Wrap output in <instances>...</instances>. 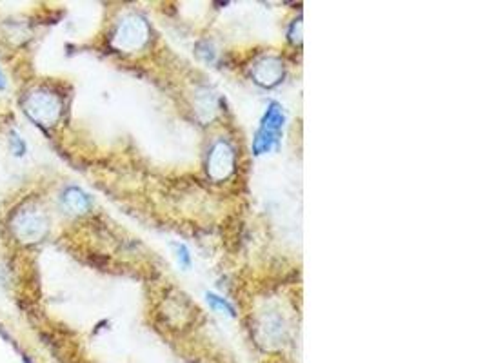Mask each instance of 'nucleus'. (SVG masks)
I'll use <instances>...</instances> for the list:
<instances>
[{
  "instance_id": "f257e3e1",
  "label": "nucleus",
  "mask_w": 485,
  "mask_h": 363,
  "mask_svg": "<svg viewBox=\"0 0 485 363\" xmlns=\"http://www.w3.org/2000/svg\"><path fill=\"white\" fill-rule=\"evenodd\" d=\"M59 104L53 97H49L48 93H37L31 95L28 99V106H26V113L30 115L33 120H37L42 126H49L55 118L59 117Z\"/></svg>"
},
{
  "instance_id": "f03ea898",
  "label": "nucleus",
  "mask_w": 485,
  "mask_h": 363,
  "mask_svg": "<svg viewBox=\"0 0 485 363\" xmlns=\"http://www.w3.org/2000/svg\"><path fill=\"white\" fill-rule=\"evenodd\" d=\"M282 122H284V117L280 115L278 108H276V106H273V108L269 109L267 117H265L264 126H262V131H260L258 140H256V144H255L256 151L258 153L267 151V149L271 148V144L276 142L280 128H282Z\"/></svg>"
},
{
  "instance_id": "7ed1b4c3",
  "label": "nucleus",
  "mask_w": 485,
  "mask_h": 363,
  "mask_svg": "<svg viewBox=\"0 0 485 363\" xmlns=\"http://www.w3.org/2000/svg\"><path fill=\"white\" fill-rule=\"evenodd\" d=\"M17 233L24 242H37L44 235V224L40 218H37L35 213L20 215L19 222H17Z\"/></svg>"
},
{
  "instance_id": "20e7f679",
  "label": "nucleus",
  "mask_w": 485,
  "mask_h": 363,
  "mask_svg": "<svg viewBox=\"0 0 485 363\" xmlns=\"http://www.w3.org/2000/svg\"><path fill=\"white\" fill-rule=\"evenodd\" d=\"M64 202L71 211H86L89 206L88 197L82 191H79V189H69L64 195Z\"/></svg>"
},
{
  "instance_id": "39448f33",
  "label": "nucleus",
  "mask_w": 485,
  "mask_h": 363,
  "mask_svg": "<svg viewBox=\"0 0 485 363\" xmlns=\"http://www.w3.org/2000/svg\"><path fill=\"white\" fill-rule=\"evenodd\" d=\"M207 302H209V304L213 305L216 311H220V313H226V314H229V316H233V307H231L227 302H224L222 298H218V296L207 295Z\"/></svg>"
},
{
  "instance_id": "423d86ee",
  "label": "nucleus",
  "mask_w": 485,
  "mask_h": 363,
  "mask_svg": "<svg viewBox=\"0 0 485 363\" xmlns=\"http://www.w3.org/2000/svg\"><path fill=\"white\" fill-rule=\"evenodd\" d=\"M11 149L15 151V155H19V157H22L26 153V146H24V142L20 140V137L19 135H11Z\"/></svg>"
},
{
  "instance_id": "0eeeda50",
  "label": "nucleus",
  "mask_w": 485,
  "mask_h": 363,
  "mask_svg": "<svg viewBox=\"0 0 485 363\" xmlns=\"http://www.w3.org/2000/svg\"><path fill=\"white\" fill-rule=\"evenodd\" d=\"M177 247V253H178V260H182V265L184 267H187L189 265V256H187V251L184 246H175Z\"/></svg>"
},
{
  "instance_id": "6e6552de",
  "label": "nucleus",
  "mask_w": 485,
  "mask_h": 363,
  "mask_svg": "<svg viewBox=\"0 0 485 363\" xmlns=\"http://www.w3.org/2000/svg\"><path fill=\"white\" fill-rule=\"evenodd\" d=\"M0 89H6V77L2 75V71H0Z\"/></svg>"
}]
</instances>
